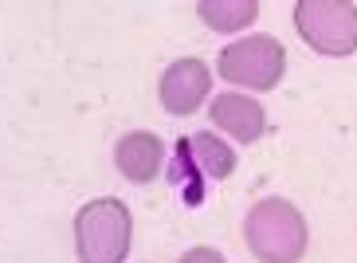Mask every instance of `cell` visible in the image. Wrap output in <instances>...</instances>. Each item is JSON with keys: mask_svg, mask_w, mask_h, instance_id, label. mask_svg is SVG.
Wrapping results in <instances>:
<instances>
[{"mask_svg": "<svg viewBox=\"0 0 357 263\" xmlns=\"http://www.w3.org/2000/svg\"><path fill=\"white\" fill-rule=\"evenodd\" d=\"M243 240L259 263H298L306 255L310 232H306L303 212L291 200L263 197L259 204H252L248 220H243Z\"/></svg>", "mask_w": 357, "mask_h": 263, "instance_id": "1", "label": "cell"}, {"mask_svg": "<svg viewBox=\"0 0 357 263\" xmlns=\"http://www.w3.org/2000/svg\"><path fill=\"white\" fill-rule=\"evenodd\" d=\"M134 243V216L118 197H95L75 212L79 263H126Z\"/></svg>", "mask_w": 357, "mask_h": 263, "instance_id": "2", "label": "cell"}, {"mask_svg": "<svg viewBox=\"0 0 357 263\" xmlns=\"http://www.w3.org/2000/svg\"><path fill=\"white\" fill-rule=\"evenodd\" d=\"M294 28L318 55L346 59L357 52V4L349 0H298Z\"/></svg>", "mask_w": 357, "mask_h": 263, "instance_id": "3", "label": "cell"}, {"mask_svg": "<svg viewBox=\"0 0 357 263\" xmlns=\"http://www.w3.org/2000/svg\"><path fill=\"white\" fill-rule=\"evenodd\" d=\"M220 79L231 87H248V91H271L279 87L287 71V52L275 36H248V40L228 43L216 59Z\"/></svg>", "mask_w": 357, "mask_h": 263, "instance_id": "4", "label": "cell"}, {"mask_svg": "<svg viewBox=\"0 0 357 263\" xmlns=\"http://www.w3.org/2000/svg\"><path fill=\"white\" fill-rule=\"evenodd\" d=\"M208 91H212V71L204 59H177V63H169L158 87L161 106L177 118L197 114L200 103L208 98Z\"/></svg>", "mask_w": 357, "mask_h": 263, "instance_id": "5", "label": "cell"}, {"mask_svg": "<svg viewBox=\"0 0 357 263\" xmlns=\"http://www.w3.org/2000/svg\"><path fill=\"white\" fill-rule=\"evenodd\" d=\"M114 165L126 181L149 185V181L161 173V165H165V142H161L153 130H130V134L118 137Z\"/></svg>", "mask_w": 357, "mask_h": 263, "instance_id": "6", "label": "cell"}, {"mask_svg": "<svg viewBox=\"0 0 357 263\" xmlns=\"http://www.w3.org/2000/svg\"><path fill=\"white\" fill-rule=\"evenodd\" d=\"M208 114H212V126L224 130V134L236 137V142H259L263 130H267L263 106L255 103V98H248V95H236V91L212 98Z\"/></svg>", "mask_w": 357, "mask_h": 263, "instance_id": "7", "label": "cell"}, {"mask_svg": "<svg viewBox=\"0 0 357 263\" xmlns=\"http://www.w3.org/2000/svg\"><path fill=\"white\" fill-rule=\"evenodd\" d=\"M177 146L185 149V158L192 161V169H197L200 177L224 181L236 173V149L228 142H220L216 134H189V137H181Z\"/></svg>", "mask_w": 357, "mask_h": 263, "instance_id": "8", "label": "cell"}, {"mask_svg": "<svg viewBox=\"0 0 357 263\" xmlns=\"http://www.w3.org/2000/svg\"><path fill=\"white\" fill-rule=\"evenodd\" d=\"M197 12L212 32H240L259 16V4L255 0H200Z\"/></svg>", "mask_w": 357, "mask_h": 263, "instance_id": "9", "label": "cell"}, {"mask_svg": "<svg viewBox=\"0 0 357 263\" xmlns=\"http://www.w3.org/2000/svg\"><path fill=\"white\" fill-rule=\"evenodd\" d=\"M177 263H228V260H224L216 248H189V252L181 255Z\"/></svg>", "mask_w": 357, "mask_h": 263, "instance_id": "10", "label": "cell"}]
</instances>
